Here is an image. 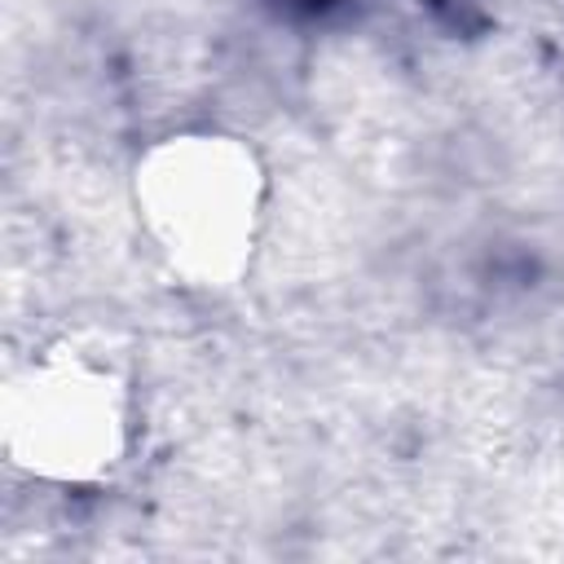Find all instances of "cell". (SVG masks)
<instances>
[{
  "label": "cell",
  "mask_w": 564,
  "mask_h": 564,
  "mask_svg": "<svg viewBox=\"0 0 564 564\" xmlns=\"http://www.w3.org/2000/svg\"><path fill=\"white\" fill-rule=\"evenodd\" d=\"M150 220L172 260L194 273L238 264L256 225V167L220 137H181L145 172Z\"/></svg>",
  "instance_id": "cell-1"
},
{
  "label": "cell",
  "mask_w": 564,
  "mask_h": 564,
  "mask_svg": "<svg viewBox=\"0 0 564 564\" xmlns=\"http://www.w3.org/2000/svg\"><path fill=\"white\" fill-rule=\"evenodd\" d=\"M13 441L48 449V467L53 471H66V427L75 436V458H79V471L97 467L101 449L110 454L115 445V397H110V383L84 366H70V370H31V383H22L13 392Z\"/></svg>",
  "instance_id": "cell-2"
}]
</instances>
